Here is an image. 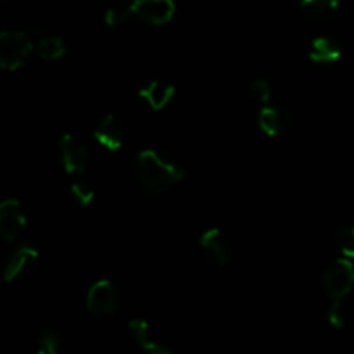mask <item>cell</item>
<instances>
[{"instance_id": "cell-1", "label": "cell", "mask_w": 354, "mask_h": 354, "mask_svg": "<svg viewBox=\"0 0 354 354\" xmlns=\"http://www.w3.org/2000/svg\"><path fill=\"white\" fill-rule=\"evenodd\" d=\"M135 176L145 192L159 196L185 178V169L175 156L162 149H144L138 152L133 162Z\"/></svg>"}, {"instance_id": "cell-2", "label": "cell", "mask_w": 354, "mask_h": 354, "mask_svg": "<svg viewBox=\"0 0 354 354\" xmlns=\"http://www.w3.org/2000/svg\"><path fill=\"white\" fill-rule=\"evenodd\" d=\"M37 44L30 30H3L0 33V68L17 71L26 64Z\"/></svg>"}, {"instance_id": "cell-3", "label": "cell", "mask_w": 354, "mask_h": 354, "mask_svg": "<svg viewBox=\"0 0 354 354\" xmlns=\"http://www.w3.org/2000/svg\"><path fill=\"white\" fill-rule=\"evenodd\" d=\"M354 287V263L351 258H339L325 270L322 289L330 299H342Z\"/></svg>"}, {"instance_id": "cell-4", "label": "cell", "mask_w": 354, "mask_h": 354, "mask_svg": "<svg viewBox=\"0 0 354 354\" xmlns=\"http://www.w3.org/2000/svg\"><path fill=\"white\" fill-rule=\"evenodd\" d=\"M118 303L120 296L116 286L107 279L97 280L86 292V310L93 317H109L116 311Z\"/></svg>"}, {"instance_id": "cell-5", "label": "cell", "mask_w": 354, "mask_h": 354, "mask_svg": "<svg viewBox=\"0 0 354 354\" xmlns=\"http://www.w3.org/2000/svg\"><path fill=\"white\" fill-rule=\"evenodd\" d=\"M59 159L66 173L80 175L88 168L90 152L76 135L66 133L59 140Z\"/></svg>"}, {"instance_id": "cell-6", "label": "cell", "mask_w": 354, "mask_h": 354, "mask_svg": "<svg viewBox=\"0 0 354 354\" xmlns=\"http://www.w3.org/2000/svg\"><path fill=\"white\" fill-rule=\"evenodd\" d=\"M201 251L204 258L207 259L211 266L214 268H223L228 265L232 258V248L228 242L227 235L220 228H209L204 232L199 239Z\"/></svg>"}, {"instance_id": "cell-7", "label": "cell", "mask_w": 354, "mask_h": 354, "mask_svg": "<svg viewBox=\"0 0 354 354\" xmlns=\"http://www.w3.org/2000/svg\"><path fill=\"white\" fill-rule=\"evenodd\" d=\"M28 216L19 201L6 199L0 203V239L12 242L26 228Z\"/></svg>"}, {"instance_id": "cell-8", "label": "cell", "mask_w": 354, "mask_h": 354, "mask_svg": "<svg viewBox=\"0 0 354 354\" xmlns=\"http://www.w3.org/2000/svg\"><path fill=\"white\" fill-rule=\"evenodd\" d=\"M133 16L152 26H165L175 17L173 0H133L130 3Z\"/></svg>"}, {"instance_id": "cell-9", "label": "cell", "mask_w": 354, "mask_h": 354, "mask_svg": "<svg viewBox=\"0 0 354 354\" xmlns=\"http://www.w3.org/2000/svg\"><path fill=\"white\" fill-rule=\"evenodd\" d=\"M38 263V251L30 244H23L9 256V259L3 265L2 279L3 282H14L21 277L28 275L35 265Z\"/></svg>"}, {"instance_id": "cell-10", "label": "cell", "mask_w": 354, "mask_h": 354, "mask_svg": "<svg viewBox=\"0 0 354 354\" xmlns=\"http://www.w3.org/2000/svg\"><path fill=\"white\" fill-rule=\"evenodd\" d=\"M93 137L106 151L116 152L124 144V124L114 114H106L97 124Z\"/></svg>"}, {"instance_id": "cell-11", "label": "cell", "mask_w": 354, "mask_h": 354, "mask_svg": "<svg viewBox=\"0 0 354 354\" xmlns=\"http://www.w3.org/2000/svg\"><path fill=\"white\" fill-rule=\"evenodd\" d=\"M175 85L168 82H161V80H154V82L147 83L145 86H142L138 90V95L140 99L151 107L152 111H162L166 109V106H169V102L175 97Z\"/></svg>"}, {"instance_id": "cell-12", "label": "cell", "mask_w": 354, "mask_h": 354, "mask_svg": "<svg viewBox=\"0 0 354 354\" xmlns=\"http://www.w3.org/2000/svg\"><path fill=\"white\" fill-rule=\"evenodd\" d=\"M128 330H130V335L133 337V341L149 354H173V349L169 348V346L158 341V339L151 334V327H149L147 322L142 320V318H133V320H130Z\"/></svg>"}, {"instance_id": "cell-13", "label": "cell", "mask_w": 354, "mask_h": 354, "mask_svg": "<svg viewBox=\"0 0 354 354\" xmlns=\"http://www.w3.org/2000/svg\"><path fill=\"white\" fill-rule=\"evenodd\" d=\"M258 127L266 137H280L287 133L290 127V120L280 107L263 106L258 114Z\"/></svg>"}, {"instance_id": "cell-14", "label": "cell", "mask_w": 354, "mask_h": 354, "mask_svg": "<svg viewBox=\"0 0 354 354\" xmlns=\"http://www.w3.org/2000/svg\"><path fill=\"white\" fill-rule=\"evenodd\" d=\"M342 48L334 38L318 37L310 44L308 57L313 64H334L341 59Z\"/></svg>"}, {"instance_id": "cell-15", "label": "cell", "mask_w": 354, "mask_h": 354, "mask_svg": "<svg viewBox=\"0 0 354 354\" xmlns=\"http://www.w3.org/2000/svg\"><path fill=\"white\" fill-rule=\"evenodd\" d=\"M301 12L311 21H328L339 10V0H301Z\"/></svg>"}, {"instance_id": "cell-16", "label": "cell", "mask_w": 354, "mask_h": 354, "mask_svg": "<svg viewBox=\"0 0 354 354\" xmlns=\"http://www.w3.org/2000/svg\"><path fill=\"white\" fill-rule=\"evenodd\" d=\"M35 50H37L38 57L40 59H44V61L47 62H54L66 55V44L61 37H57V35H48V37L40 38V40L37 41Z\"/></svg>"}, {"instance_id": "cell-17", "label": "cell", "mask_w": 354, "mask_h": 354, "mask_svg": "<svg viewBox=\"0 0 354 354\" xmlns=\"http://www.w3.org/2000/svg\"><path fill=\"white\" fill-rule=\"evenodd\" d=\"M35 344H37L38 354H61L62 349L61 337L54 330H50V328H45L41 334H38Z\"/></svg>"}, {"instance_id": "cell-18", "label": "cell", "mask_w": 354, "mask_h": 354, "mask_svg": "<svg viewBox=\"0 0 354 354\" xmlns=\"http://www.w3.org/2000/svg\"><path fill=\"white\" fill-rule=\"evenodd\" d=\"M334 241L346 258H354V225H341L335 230Z\"/></svg>"}, {"instance_id": "cell-19", "label": "cell", "mask_w": 354, "mask_h": 354, "mask_svg": "<svg viewBox=\"0 0 354 354\" xmlns=\"http://www.w3.org/2000/svg\"><path fill=\"white\" fill-rule=\"evenodd\" d=\"M248 97L258 106H268L270 99H272V86L263 78L252 80L248 85Z\"/></svg>"}, {"instance_id": "cell-20", "label": "cell", "mask_w": 354, "mask_h": 354, "mask_svg": "<svg viewBox=\"0 0 354 354\" xmlns=\"http://www.w3.org/2000/svg\"><path fill=\"white\" fill-rule=\"evenodd\" d=\"M133 17L131 6H114L104 14V23L109 28H121Z\"/></svg>"}, {"instance_id": "cell-21", "label": "cell", "mask_w": 354, "mask_h": 354, "mask_svg": "<svg viewBox=\"0 0 354 354\" xmlns=\"http://www.w3.org/2000/svg\"><path fill=\"white\" fill-rule=\"evenodd\" d=\"M327 320L334 328H344L349 320L348 306L342 299H332V304L327 310Z\"/></svg>"}, {"instance_id": "cell-22", "label": "cell", "mask_w": 354, "mask_h": 354, "mask_svg": "<svg viewBox=\"0 0 354 354\" xmlns=\"http://www.w3.org/2000/svg\"><path fill=\"white\" fill-rule=\"evenodd\" d=\"M71 196L80 206H88L93 199H95V190L85 180H75L71 183Z\"/></svg>"}]
</instances>
